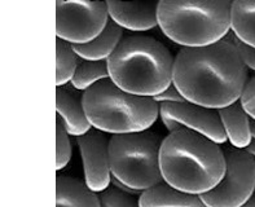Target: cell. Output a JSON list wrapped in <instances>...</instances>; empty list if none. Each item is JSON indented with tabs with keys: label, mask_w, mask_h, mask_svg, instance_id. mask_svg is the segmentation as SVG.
Masks as SVG:
<instances>
[{
	"label": "cell",
	"mask_w": 255,
	"mask_h": 207,
	"mask_svg": "<svg viewBox=\"0 0 255 207\" xmlns=\"http://www.w3.org/2000/svg\"><path fill=\"white\" fill-rule=\"evenodd\" d=\"M249 82L235 42L220 40L175 56L174 84L188 103L219 110L240 101Z\"/></svg>",
	"instance_id": "cell-1"
},
{
	"label": "cell",
	"mask_w": 255,
	"mask_h": 207,
	"mask_svg": "<svg viewBox=\"0 0 255 207\" xmlns=\"http://www.w3.org/2000/svg\"><path fill=\"white\" fill-rule=\"evenodd\" d=\"M159 165L165 183L201 196L223 179L226 155L219 144L200 133L176 131L163 137Z\"/></svg>",
	"instance_id": "cell-2"
},
{
	"label": "cell",
	"mask_w": 255,
	"mask_h": 207,
	"mask_svg": "<svg viewBox=\"0 0 255 207\" xmlns=\"http://www.w3.org/2000/svg\"><path fill=\"white\" fill-rule=\"evenodd\" d=\"M108 65L113 83L136 96L154 99L174 83L175 57L152 36H126Z\"/></svg>",
	"instance_id": "cell-3"
},
{
	"label": "cell",
	"mask_w": 255,
	"mask_h": 207,
	"mask_svg": "<svg viewBox=\"0 0 255 207\" xmlns=\"http://www.w3.org/2000/svg\"><path fill=\"white\" fill-rule=\"evenodd\" d=\"M83 106L92 128L110 135L146 131L159 118L154 99L128 94L112 79L83 92Z\"/></svg>",
	"instance_id": "cell-4"
},
{
	"label": "cell",
	"mask_w": 255,
	"mask_h": 207,
	"mask_svg": "<svg viewBox=\"0 0 255 207\" xmlns=\"http://www.w3.org/2000/svg\"><path fill=\"white\" fill-rule=\"evenodd\" d=\"M232 1H159L158 26L181 48H200L224 40L231 31Z\"/></svg>",
	"instance_id": "cell-5"
},
{
	"label": "cell",
	"mask_w": 255,
	"mask_h": 207,
	"mask_svg": "<svg viewBox=\"0 0 255 207\" xmlns=\"http://www.w3.org/2000/svg\"><path fill=\"white\" fill-rule=\"evenodd\" d=\"M162 141L161 135L150 129L110 136L112 176L140 193L163 183L159 165Z\"/></svg>",
	"instance_id": "cell-6"
},
{
	"label": "cell",
	"mask_w": 255,
	"mask_h": 207,
	"mask_svg": "<svg viewBox=\"0 0 255 207\" xmlns=\"http://www.w3.org/2000/svg\"><path fill=\"white\" fill-rule=\"evenodd\" d=\"M226 174L219 184L201 194L207 207H240L255 193V158L245 149L223 146Z\"/></svg>",
	"instance_id": "cell-7"
},
{
	"label": "cell",
	"mask_w": 255,
	"mask_h": 207,
	"mask_svg": "<svg viewBox=\"0 0 255 207\" xmlns=\"http://www.w3.org/2000/svg\"><path fill=\"white\" fill-rule=\"evenodd\" d=\"M109 21L107 1H56V36L73 45L94 40Z\"/></svg>",
	"instance_id": "cell-8"
},
{
	"label": "cell",
	"mask_w": 255,
	"mask_h": 207,
	"mask_svg": "<svg viewBox=\"0 0 255 207\" xmlns=\"http://www.w3.org/2000/svg\"><path fill=\"white\" fill-rule=\"evenodd\" d=\"M159 118L168 132L192 131L224 145L228 140L218 110L192 103H168L159 105Z\"/></svg>",
	"instance_id": "cell-9"
},
{
	"label": "cell",
	"mask_w": 255,
	"mask_h": 207,
	"mask_svg": "<svg viewBox=\"0 0 255 207\" xmlns=\"http://www.w3.org/2000/svg\"><path fill=\"white\" fill-rule=\"evenodd\" d=\"M109 141L110 137H108L107 133L95 128L77 137L83 163L84 183L96 193L108 189L112 181Z\"/></svg>",
	"instance_id": "cell-10"
},
{
	"label": "cell",
	"mask_w": 255,
	"mask_h": 207,
	"mask_svg": "<svg viewBox=\"0 0 255 207\" xmlns=\"http://www.w3.org/2000/svg\"><path fill=\"white\" fill-rule=\"evenodd\" d=\"M112 21L129 31H148L158 26L159 1H107Z\"/></svg>",
	"instance_id": "cell-11"
},
{
	"label": "cell",
	"mask_w": 255,
	"mask_h": 207,
	"mask_svg": "<svg viewBox=\"0 0 255 207\" xmlns=\"http://www.w3.org/2000/svg\"><path fill=\"white\" fill-rule=\"evenodd\" d=\"M56 111L70 136H79L92 129L83 106V92L71 83L56 88Z\"/></svg>",
	"instance_id": "cell-12"
},
{
	"label": "cell",
	"mask_w": 255,
	"mask_h": 207,
	"mask_svg": "<svg viewBox=\"0 0 255 207\" xmlns=\"http://www.w3.org/2000/svg\"><path fill=\"white\" fill-rule=\"evenodd\" d=\"M140 207H207L198 194L179 191L176 188L161 183L149 188L139 196Z\"/></svg>",
	"instance_id": "cell-13"
},
{
	"label": "cell",
	"mask_w": 255,
	"mask_h": 207,
	"mask_svg": "<svg viewBox=\"0 0 255 207\" xmlns=\"http://www.w3.org/2000/svg\"><path fill=\"white\" fill-rule=\"evenodd\" d=\"M223 123L224 132L230 145L237 149H246L253 140L252 118L244 109L241 101L218 110Z\"/></svg>",
	"instance_id": "cell-14"
},
{
	"label": "cell",
	"mask_w": 255,
	"mask_h": 207,
	"mask_svg": "<svg viewBox=\"0 0 255 207\" xmlns=\"http://www.w3.org/2000/svg\"><path fill=\"white\" fill-rule=\"evenodd\" d=\"M56 207H101L99 193L66 175L56 178Z\"/></svg>",
	"instance_id": "cell-15"
},
{
	"label": "cell",
	"mask_w": 255,
	"mask_h": 207,
	"mask_svg": "<svg viewBox=\"0 0 255 207\" xmlns=\"http://www.w3.org/2000/svg\"><path fill=\"white\" fill-rule=\"evenodd\" d=\"M123 39H125V30L110 19L104 31L94 40L86 44H78L73 47L82 60L103 61V60H109Z\"/></svg>",
	"instance_id": "cell-16"
},
{
	"label": "cell",
	"mask_w": 255,
	"mask_h": 207,
	"mask_svg": "<svg viewBox=\"0 0 255 207\" xmlns=\"http://www.w3.org/2000/svg\"><path fill=\"white\" fill-rule=\"evenodd\" d=\"M231 31L236 40L255 48V1H232Z\"/></svg>",
	"instance_id": "cell-17"
},
{
	"label": "cell",
	"mask_w": 255,
	"mask_h": 207,
	"mask_svg": "<svg viewBox=\"0 0 255 207\" xmlns=\"http://www.w3.org/2000/svg\"><path fill=\"white\" fill-rule=\"evenodd\" d=\"M105 79H110L108 60L90 61V60H82L81 58V62L78 65L70 83L78 91L86 92L91 87H94L95 84L105 81Z\"/></svg>",
	"instance_id": "cell-18"
},
{
	"label": "cell",
	"mask_w": 255,
	"mask_h": 207,
	"mask_svg": "<svg viewBox=\"0 0 255 207\" xmlns=\"http://www.w3.org/2000/svg\"><path fill=\"white\" fill-rule=\"evenodd\" d=\"M81 57L70 43L56 39V86L62 87L71 82Z\"/></svg>",
	"instance_id": "cell-19"
},
{
	"label": "cell",
	"mask_w": 255,
	"mask_h": 207,
	"mask_svg": "<svg viewBox=\"0 0 255 207\" xmlns=\"http://www.w3.org/2000/svg\"><path fill=\"white\" fill-rule=\"evenodd\" d=\"M71 159L70 133L62 124L60 118H56V170L60 171L68 166Z\"/></svg>",
	"instance_id": "cell-20"
},
{
	"label": "cell",
	"mask_w": 255,
	"mask_h": 207,
	"mask_svg": "<svg viewBox=\"0 0 255 207\" xmlns=\"http://www.w3.org/2000/svg\"><path fill=\"white\" fill-rule=\"evenodd\" d=\"M101 207H140L139 198L118 191L114 187H109L99 193Z\"/></svg>",
	"instance_id": "cell-21"
},
{
	"label": "cell",
	"mask_w": 255,
	"mask_h": 207,
	"mask_svg": "<svg viewBox=\"0 0 255 207\" xmlns=\"http://www.w3.org/2000/svg\"><path fill=\"white\" fill-rule=\"evenodd\" d=\"M241 104H243L244 109L246 110V113L249 114L250 118L255 120V75L252 77L246 84L244 94L240 99Z\"/></svg>",
	"instance_id": "cell-22"
},
{
	"label": "cell",
	"mask_w": 255,
	"mask_h": 207,
	"mask_svg": "<svg viewBox=\"0 0 255 207\" xmlns=\"http://www.w3.org/2000/svg\"><path fill=\"white\" fill-rule=\"evenodd\" d=\"M155 103L161 104H168V103H185V99L183 97V95L179 92V90L176 88L174 83L170 86L166 91H163L162 94H159L158 96L154 97Z\"/></svg>",
	"instance_id": "cell-23"
},
{
	"label": "cell",
	"mask_w": 255,
	"mask_h": 207,
	"mask_svg": "<svg viewBox=\"0 0 255 207\" xmlns=\"http://www.w3.org/2000/svg\"><path fill=\"white\" fill-rule=\"evenodd\" d=\"M235 44H236L237 51H239L240 56L243 58L244 64L246 65V68L255 71V48L244 44L239 40H235Z\"/></svg>",
	"instance_id": "cell-24"
},
{
	"label": "cell",
	"mask_w": 255,
	"mask_h": 207,
	"mask_svg": "<svg viewBox=\"0 0 255 207\" xmlns=\"http://www.w3.org/2000/svg\"><path fill=\"white\" fill-rule=\"evenodd\" d=\"M110 185L116 188V189H118V191L123 192V193L131 194V196H133V197H135V196H140V194H141L140 192L133 191V189H131L129 187H127V185H125L123 183H121V181H118L117 179H114L113 176H112V181H110Z\"/></svg>",
	"instance_id": "cell-25"
},
{
	"label": "cell",
	"mask_w": 255,
	"mask_h": 207,
	"mask_svg": "<svg viewBox=\"0 0 255 207\" xmlns=\"http://www.w3.org/2000/svg\"><path fill=\"white\" fill-rule=\"evenodd\" d=\"M245 150L248 153H249V154H252L253 157H254V158H255V139L252 140V142H250V145L248 146V148H246Z\"/></svg>",
	"instance_id": "cell-26"
},
{
	"label": "cell",
	"mask_w": 255,
	"mask_h": 207,
	"mask_svg": "<svg viewBox=\"0 0 255 207\" xmlns=\"http://www.w3.org/2000/svg\"><path fill=\"white\" fill-rule=\"evenodd\" d=\"M240 207H255V193L253 194V196L249 198V200L246 201V202L243 205V206H240Z\"/></svg>",
	"instance_id": "cell-27"
},
{
	"label": "cell",
	"mask_w": 255,
	"mask_h": 207,
	"mask_svg": "<svg viewBox=\"0 0 255 207\" xmlns=\"http://www.w3.org/2000/svg\"><path fill=\"white\" fill-rule=\"evenodd\" d=\"M252 136L253 139H255V120L252 119Z\"/></svg>",
	"instance_id": "cell-28"
}]
</instances>
